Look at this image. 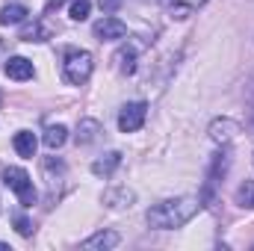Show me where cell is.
<instances>
[{
	"label": "cell",
	"instance_id": "cell-1",
	"mask_svg": "<svg viewBox=\"0 0 254 251\" xmlns=\"http://www.w3.org/2000/svg\"><path fill=\"white\" fill-rule=\"evenodd\" d=\"M198 210H201V198H195V195H181V198H166V201L154 204V207L145 213V219H148V225L157 228V231H175V228H184Z\"/></svg>",
	"mask_w": 254,
	"mask_h": 251
},
{
	"label": "cell",
	"instance_id": "cell-2",
	"mask_svg": "<svg viewBox=\"0 0 254 251\" xmlns=\"http://www.w3.org/2000/svg\"><path fill=\"white\" fill-rule=\"evenodd\" d=\"M92 71H95V57H92L89 51H68V54H65V63H63L65 83L83 86V83H89Z\"/></svg>",
	"mask_w": 254,
	"mask_h": 251
},
{
	"label": "cell",
	"instance_id": "cell-3",
	"mask_svg": "<svg viewBox=\"0 0 254 251\" xmlns=\"http://www.w3.org/2000/svg\"><path fill=\"white\" fill-rule=\"evenodd\" d=\"M3 184L18 195V201H21L24 207H33V204L39 201V195H36V187H33L30 175H27L24 169H18V166H12V169H6V172H3Z\"/></svg>",
	"mask_w": 254,
	"mask_h": 251
},
{
	"label": "cell",
	"instance_id": "cell-4",
	"mask_svg": "<svg viewBox=\"0 0 254 251\" xmlns=\"http://www.w3.org/2000/svg\"><path fill=\"white\" fill-rule=\"evenodd\" d=\"M228 166H231V154H228V145H222V151H219V154L213 157V163H210L207 184H204V195H201V207H210V204H213V189L222 184Z\"/></svg>",
	"mask_w": 254,
	"mask_h": 251
},
{
	"label": "cell",
	"instance_id": "cell-5",
	"mask_svg": "<svg viewBox=\"0 0 254 251\" xmlns=\"http://www.w3.org/2000/svg\"><path fill=\"white\" fill-rule=\"evenodd\" d=\"M145 116H148V104L142 101H130L119 110V130L122 133H136L139 127L145 125Z\"/></svg>",
	"mask_w": 254,
	"mask_h": 251
},
{
	"label": "cell",
	"instance_id": "cell-6",
	"mask_svg": "<svg viewBox=\"0 0 254 251\" xmlns=\"http://www.w3.org/2000/svg\"><path fill=\"white\" fill-rule=\"evenodd\" d=\"M92 33H95L98 42H119V39L127 36V24L122 18H116V15H104V18L92 27Z\"/></svg>",
	"mask_w": 254,
	"mask_h": 251
},
{
	"label": "cell",
	"instance_id": "cell-7",
	"mask_svg": "<svg viewBox=\"0 0 254 251\" xmlns=\"http://www.w3.org/2000/svg\"><path fill=\"white\" fill-rule=\"evenodd\" d=\"M207 133H210V139H213L216 145H231V142L237 139V133H240V125H237L234 119H216Z\"/></svg>",
	"mask_w": 254,
	"mask_h": 251
},
{
	"label": "cell",
	"instance_id": "cell-8",
	"mask_svg": "<svg viewBox=\"0 0 254 251\" xmlns=\"http://www.w3.org/2000/svg\"><path fill=\"white\" fill-rule=\"evenodd\" d=\"M119 243H122V237H119L116 231H98V234H92L89 240H83L80 249H86V251H110V249H116Z\"/></svg>",
	"mask_w": 254,
	"mask_h": 251
},
{
	"label": "cell",
	"instance_id": "cell-9",
	"mask_svg": "<svg viewBox=\"0 0 254 251\" xmlns=\"http://www.w3.org/2000/svg\"><path fill=\"white\" fill-rule=\"evenodd\" d=\"M133 201H136V195L127 187H113L104 192V207H110V210H127V207H133Z\"/></svg>",
	"mask_w": 254,
	"mask_h": 251
},
{
	"label": "cell",
	"instance_id": "cell-10",
	"mask_svg": "<svg viewBox=\"0 0 254 251\" xmlns=\"http://www.w3.org/2000/svg\"><path fill=\"white\" fill-rule=\"evenodd\" d=\"M3 71H6V77L9 80H33V74H36V68L33 63L27 60V57H9V63L3 65Z\"/></svg>",
	"mask_w": 254,
	"mask_h": 251
},
{
	"label": "cell",
	"instance_id": "cell-11",
	"mask_svg": "<svg viewBox=\"0 0 254 251\" xmlns=\"http://www.w3.org/2000/svg\"><path fill=\"white\" fill-rule=\"evenodd\" d=\"M101 133H104V127H101V122H98V119H80L77 133H74V142L83 148V145H92Z\"/></svg>",
	"mask_w": 254,
	"mask_h": 251
},
{
	"label": "cell",
	"instance_id": "cell-12",
	"mask_svg": "<svg viewBox=\"0 0 254 251\" xmlns=\"http://www.w3.org/2000/svg\"><path fill=\"white\" fill-rule=\"evenodd\" d=\"M119 166H122V151H110V154H104V157H98V160L92 163V175H98V178H113Z\"/></svg>",
	"mask_w": 254,
	"mask_h": 251
},
{
	"label": "cell",
	"instance_id": "cell-13",
	"mask_svg": "<svg viewBox=\"0 0 254 251\" xmlns=\"http://www.w3.org/2000/svg\"><path fill=\"white\" fill-rule=\"evenodd\" d=\"M12 148L18 151V157H24V160H30V157H36V148H39V139L30 133V130H18L15 133V139H12Z\"/></svg>",
	"mask_w": 254,
	"mask_h": 251
},
{
	"label": "cell",
	"instance_id": "cell-14",
	"mask_svg": "<svg viewBox=\"0 0 254 251\" xmlns=\"http://www.w3.org/2000/svg\"><path fill=\"white\" fill-rule=\"evenodd\" d=\"M204 3L207 0H169V15L178 18V21H184V18H190L192 12H198Z\"/></svg>",
	"mask_w": 254,
	"mask_h": 251
},
{
	"label": "cell",
	"instance_id": "cell-15",
	"mask_svg": "<svg viewBox=\"0 0 254 251\" xmlns=\"http://www.w3.org/2000/svg\"><path fill=\"white\" fill-rule=\"evenodd\" d=\"M51 36H54V30L45 21H33L21 30V42H48Z\"/></svg>",
	"mask_w": 254,
	"mask_h": 251
},
{
	"label": "cell",
	"instance_id": "cell-16",
	"mask_svg": "<svg viewBox=\"0 0 254 251\" xmlns=\"http://www.w3.org/2000/svg\"><path fill=\"white\" fill-rule=\"evenodd\" d=\"M27 15H30V9H27L24 3H9V6L0 9V24H3V27H9V24H24Z\"/></svg>",
	"mask_w": 254,
	"mask_h": 251
},
{
	"label": "cell",
	"instance_id": "cell-17",
	"mask_svg": "<svg viewBox=\"0 0 254 251\" xmlns=\"http://www.w3.org/2000/svg\"><path fill=\"white\" fill-rule=\"evenodd\" d=\"M65 139H68V127L65 125H51L45 130V136H42V142L51 148V151H57V148H63Z\"/></svg>",
	"mask_w": 254,
	"mask_h": 251
},
{
	"label": "cell",
	"instance_id": "cell-18",
	"mask_svg": "<svg viewBox=\"0 0 254 251\" xmlns=\"http://www.w3.org/2000/svg\"><path fill=\"white\" fill-rule=\"evenodd\" d=\"M116 63H119V71L122 74H133L136 71V48H122L116 54Z\"/></svg>",
	"mask_w": 254,
	"mask_h": 251
},
{
	"label": "cell",
	"instance_id": "cell-19",
	"mask_svg": "<svg viewBox=\"0 0 254 251\" xmlns=\"http://www.w3.org/2000/svg\"><path fill=\"white\" fill-rule=\"evenodd\" d=\"M89 12H92V0H71L68 18H71V21H86Z\"/></svg>",
	"mask_w": 254,
	"mask_h": 251
},
{
	"label": "cell",
	"instance_id": "cell-20",
	"mask_svg": "<svg viewBox=\"0 0 254 251\" xmlns=\"http://www.w3.org/2000/svg\"><path fill=\"white\" fill-rule=\"evenodd\" d=\"M237 204H240V207H249V210H254V181H246L243 187L237 189Z\"/></svg>",
	"mask_w": 254,
	"mask_h": 251
},
{
	"label": "cell",
	"instance_id": "cell-21",
	"mask_svg": "<svg viewBox=\"0 0 254 251\" xmlns=\"http://www.w3.org/2000/svg\"><path fill=\"white\" fill-rule=\"evenodd\" d=\"M15 228H18V234H21V237H30V234H33V225H30L24 216H15Z\"/></svg>",
	"mask_w": 254,
	"mask_h": 251
},
{
	"label": "cell",
	"instance_id": "cell-22",
	"mask_svg": "<svg viewBox=\"0 0 254 251\" xmlns=\"http://www.w3.org/2000/svg\"><path fill=\"white\" fill-rule=\"evenodd\" d=\"M122 0H101V9H107V12H113L116 6H119Z\"/></svg>",
	"mask_w": 254,
	"mask_h": 251
},
{
	"label": "cell",
	"instance_id": "cell-23",
	"mask_svg": "<svg viewBox=\"0 0 254 251\" xmlns=\"http://www.w3.org/2000/svg\"><path fill=\"white\" fill-rule=\"evenodd\" d=\"M0 251H12V249H9V246H6V243H0Z\"/></svg>",
	"mask_w": 254,
	"mask_h": 251
}]
</instances>
